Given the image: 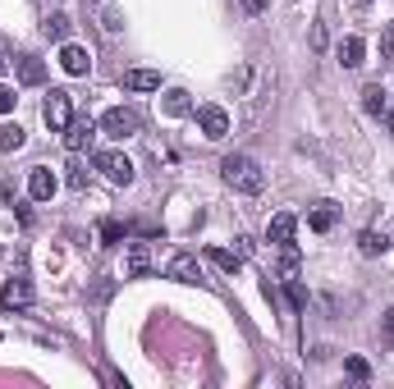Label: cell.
Listing matches in <instances>:
<instances>
[{
  "instance_id": "1",
  "label": "cell",
  "mask_w": 394,
  "mask_h": 389,
  "mask_svg": "<svg viewBox=\"0 0 394 389\" xmlns=\"http://www.w3.org/2000/svg\"><path fill=\"white\" fill-rule=\"evenodd\" d=\"M221 175L234 192H248V197H257L261 188H266V175H261V165L248 151H229V156L221 160Z\"/></svg>"
},
{
  "instance_id": "2",
  "label": "cell",
  "mask_w": 394,
  "mask_h": 389,
  "mask_svg": "<svg viewBox=\"0 0 394 389\" xmlns=\"http://www.w3.org/2000/svg\"><path fill=\"white\" fill-rule=\"evenodd\" d=\"M96 128H101L106 138H115V142H124V138H133L138 128H142V120H138V110H128V105H111Z\"/></svg>"
},
{
  "instance_id": "3",
  "label": "cell",
  "mask_w": 394,
  "mask_h": 389,
  "mask_svg": "<svg viewBox=\"0 0 394 389\" xmlns=\"http://www.w3.org/2000/svg\"><path fill=\"white\" fill-rule=\"evenodd\" d=\"M41 120H46L51 133H64L74 120V105H69V92H60V88H51L46 92V101H41Z\"/></svg>"
},
{
  "instance_id": "4",
  "label": "cell",
  "mask_w": 394,
  "mask_h": 389,
  "mask_svg": "<svg viewBox=\"0 0 394 389\" xmlns=\"http://www.w3.org/2000/svg\"><path fill=\"white\" fill-rule=\"evenodd\" d=\"M92 165L101 170V175L111 179V183H119V188H128V183H133V160H128V156H119V151H96V156H92Z\"/></svg>"
},
{
  "instance_id": "5",
  "label": "cell",
  "mask_w": 394,
  "mask_h": 389,
  "mask_svg": "<svg viewBox=\"0 0 394 389\" xmlns=\"http://www.w3.org/2000/svg\"><path fill=\"white\" fill-rule=\"evenodd\" d=\"M0 307H5V311L32 307V284H28V275H14V279H5V284H0Z\"/></svg>"
},
{
  "instance_id": "6",
  "label": "cell",
  "mask_w": 394,
  "mask_h": 389,
  "mask_svg": "<svg viewBox=\"0 0 394 389\" xmlns=\"http://www.w3.org/2000/svg\"><path fill=\"white\" fill-rule=\"evenodd\" d=\"M197 128H202L211 142H221V138L229 133V115L221 110V105H197Z\"/></svg>"
},
{
  "instance_id": "7",
  "label": "cell",
  "mask_w": 394,
  "mask_h": 389,
  "mask_svg": "<svg viewBox=\"0 0 394 389\" xmlns=\"http://www.w3.org/2000/svg\"><path fill=\"white\" fill-rule=\"evenodd\" d=\"M293 229H298V220H293L289 211H280V215H271V224H266V239H271V247H293Z\"/></svg>"
},
{
  "instance_id": "8",
  "label": "cell",
  "mask_w": 394,
  "mask_h": 389,
  "mask_svg": "<svg viewBox=\"0 0 394 389\" xmlns=\"http://www.w3.org/2000/svg\"><path fill=\"white\" fill-rule=\"evenodd\" d=\"M166 275H170V279H179V284H202V266H197V256H193V252L170 256Z\"/></svg>"
},
{
  "instance_id": "9",
  "label": "cell",
  "mask_w": 394,
  "mask_h": 389,
  "mask_svg": "<svg viewBox=\"0 0 394 389\" xmlns=\"http://www.w3.org/2000/svg\"><path fill=\"white\" fill-rule=\"evenodd\" d=\"M56 188H60V183H56V175H51L46 165H37L28 175V197L32 202H51V197H56Z\"/></svg>"
},
{
  "instance_id": "10",
  "label": "cell",
  "mask_w": 394,
  "mask_h": 389,
  "mask_svg": "<svg viewBox=\"0 0 394 389\" xmlns=\"http://www.w3.org/2000/svg\"><path fill=\"white\" fill-rule=\"evenodd\" d=\"M60 64H64V73H69V78H83V73L92 69L87 51H83V46H74V41H64V46H60Z\"/></svg>"
},
{
  "instance_id": "11",
  "label": "cell",
  "mask_w": 394,
  "mask_h": 389,
  "mask_svg": "<svg viewBox=\"0 0 394 389\" xmlns=\"http://www.w3.org/2000/svg\"><path fill=\"white\" fill-rule=\"evenodd\" d=\"M92 138H96V124L92 120H69V128H64V147H69V151L92 147Z\"/></svg>"
},
{
  "instance_id": "12",
  "label": "cell",
  "mask_w": 394,
  "mask_h": 389,
  "mask_svg": "<svg viewBox=\"0 0 394 389\" xmlns=\"http://www.w3.org/2000/svg\"><path fill=\"white\" fill-rule=\"evenodd\" d=\"M14 73H19V83H24V88L46 83V64H41L37 56H19V60H14Z\"/></svg>"
},
{
  "instance_id": "13",
  "label": "cell",
  "mask_w": 394,
  "mask_h": 389,
  "mask_svg": "<svg viewBox=\"0 0 394 389\" xmlns=\"http://www.w3.org/2000/svg\"><path fill=\"white\" fill-rule=\"evenodd\" d=\"M308 224H312L316 234H330L335 224H339V207H335V202H316V207L308 211Z\"/></svg>"
},
{
  "instance_id": "14",
  "label": "cell",
  "mask_w": 394,
  "mask_h": 389,
  "mask_svg": "<svg viewBox=\"0 0 394 389\" xmlns=\"http://www.w3.org/2000/svg\"><path fill=\"white\" fill-rule=\"evenodd\" d=\"M358 252L363 256H385L390 252V234L385 229H363L358 234Z\"/></svg>"
},
{
  "instance_id": "15",
  "label": "cell",
  "mask_w": 394,
  "mask_h": 389,
  "mask_svg": "<svg viewBox=\"0 0 394 389\" xmlns=\"http://www.w3.org/2000/svg\"><path fill=\"white\" fill-rule=\"evenodd\" d=\"M124 88L128 92H156L161 88V73L156 69H128L124 73Z\"/></svg>"
},
{
  "instance_id": "16",
  "label": "cell",
  "mask_w": 394,
  "mask_h": 389,
  "mask_svg": "<svg viewBox=\"0 0 394 389\" xmlns=\"http://www.w3.org/2000/svg\"><path fill=\"white\" fill-rule=\"evenodd\" d=\"M363 56H367V41L363 37H344V41H339V64H344V69H358Z\"/></svg>"
},
{
  "instance_id": "17",
  "label": "cell",
  "mask_w": 394,
  "mask_h": 389,
  "mask_svg": "<svg viewBox=\"0 0 394 389\" xmlns=\"http://www.w3.org/2000/svg\"><path fill=\"white\" fill-rule=\"evenodd\" d=\"M206 261H211V266H221L225 275H234V270L243 266V256H238V252H229V247H206Z\"/></svg>"
},
{
  "instance_id": "18",
  "label": "cell",
  "mask_w": 394,
  "mask_h": 389,
  "mask_svg": "<svg viewBox=\"0 0 394 389\" xmlns=\"http://www.w3.org/2000/svg\"><path fill=\"white\" fill-rule=\"evenodd\" d=\"M385 88H380V83H367V88H363V110L367 115H385Z\"/></svg>"
},
{
  "instance_id": "19",
  "label": "cell",
  "mask_w": 394,
  "mask_h": 389,
  "mask_svg": "<svg viewBox=\"0 0 394 389\" xmlns=\"http://www.w3.org/2000/svg\"><path fill=\"white\" fill-rule=\"evenodd\" d=\"M147 243H128V256H124V270L128 275H147Z\"/></svg>"
},
{
  "instance_id": "20",
  "label": "cell",
  "mask_w": 394,
  "mask_h": 389,
  "mask_svg": "<svg viewBox=\"0 0 394 389\" xmlns=\"http://www.w3.org/2000/svg\"><path fill=\"white\" fill-rule=\"evenodd\" d=\"M161 105H166V115H188L193 110V101H188V92H183V88H170Z\"/></svg>"
},
{
  "instance_id": "21",
  "label": "cell",
  "mask_w": 394,
  "mask_h": 389,
  "mask_svg": "<svg viewBox=\"0 0 394 389\" xmlns=\"http://www.w3.org/2000/svg\"><path fill=\"white\" fill-rule=\"evenodd\" d=\"M128 239V224H119V220H101V243L106 247H119Z\"/></svg>"
},
{
  "instance_id": "22",
  "label": "cell",
  "mask_w": 394,
  "mask_h": 389,
  "mask_svg": "<svg viewBox=\"0 0 394 389\" xmlns=\"http://www.w3.org/2000/svg\"><path fill=\"white\" fill-rule=\"evenodd\" d=\"M41 32H46L51 41H64V37H69V19H64V14H51L46 24H41Z\"/></svg>"
},
{
  "instance_id": "23",
  "label": "cell",
  "mask_w": 394,
  "mask_h": 389,
  "mask_svg": "<svg viewBox=\"0 0 394 389\" xmlns=\"http://www.w3.org/2000/svg\"><path fill=\"white\" fill-rule=\"evenodd\" d=\"M284 294H289V307H293V311H308V294H303L298 275H293V279H284Z\"/></svg>"
},
{
  "instance_id": "24",
  "label": "cell",
  "mask_w": 394,
  "mask_h": 389,
  "mask_svg": "<svg viewBox=\"0 0 394 389\" xmlns=\"http://www.w3.org/2000/svg\"><path fill=\"white\" fill-rule=\"evenodd\" d=\"M24 128H19V124H9V128H0V151H19V147H24Z\"/></svg>"
},
{
  "instance_id": "25",
  "label": "cell",
  "mask_w": 394,
  "mask_h": 389,
  "mask_svg": "<svg viewBox=\"0 0 394 389\" xmlns=\"http://www.w3.org/2000/svg\"><path fill=\"white\" fill-rule=\"evenodd\" d=\"M344 371L353 375V380H371V366H367V358H344Z\"/></svg>"
},
{
  "instance_id": "26",
  "label": "cell",
  "mask_w": 394,
  "mask_h": 389,
  "mask_svg": "<svg viewBox=\"0 0 394 389\" xmlns=\"http://www.w3.org/2000/svg\"><path fill=\"white\" fill-rule=\"evenodd\" d=\"M380 60H394V24L380 32Z\"/></svg>"
},
{
  "instance_id": "27",
  "label": "cell",
  "mask_w": 394,
  "mask_h": 389,
  "mask_svg": "<svg viewBox=\"0 0 394 389\" xmlns=\"http://www.w3.org/2000/svg\"><path fill=\"white\" fill-rule=\"evenodd\" d=\"M69 188H87V165H69Z\"/></svg>"
},
{
  "instance_id": "28",
  "label": "cell",
  "mask_w": 394,
  "mask_h": 389,
  "mask_svg": "<svg viewBox=\"0 0 394 389\" xmlns=\"http://www.w3.org/2000/svg\"><path fill=\"white\" fill-rule=\"evenodd\" d=\"M101 28H106V32H119V28H124V19H119V14H115V9H106V19H101Z\"/></svg>"
},
{
  "instance_id": "29",
  "label": "cell",
  "mask_w": 394,
  "mask_h": 389,
  "mask_svg": "<svg viewBox=\"0 0 394 389\" xmlns=\"http://www.w3.org/2000/svg\"><path fill=\"white\" fill-rule=\"evenodd\" d=\"M312 51H325V24H312Z\"/></svg>"
},
{
  "instance_id": "30",
  "label": "cell",
  "mask_w": 394,
  "mask_h": 389,
  "mask_svg": "<svg viewBox=\"0 0 394 389\" xmlns=\"http://www.w3.org/2000/svg\"><path fill=\"white\" fill-rule=\"evenodd\" d=\"M14 101H19L14 92H9V88H0V115H9V110H14Z\"/></svg>"
},
{
  "instance_id": "31",
  "label": "cell",
  "mask_w": 394,
  "mask_h": 389,
  "mask_svg": "<svg viewBox=\"0 0 394 389\" xmlns=\"http://www.w3.org/2000/svg\"><path fill=\"white\" fill-rule=\"evenodd\" d=\"M380 330H385V339H390V343H394V307H390V311H385V316H380Z\"/></svg>"
},
{
  "instance_id": "32",
  "label": "cell",
  "mask_w": 394,
  "mask_h": 389,
  "mask_svg": "<svg viewBox=\"0 0 394 389\" xmlns=\"http://www.w3.org/2000/svg\"><path fill=\"white\" fill-rule=\"evenodd\" d=\"M234 252H238V256L248 261V256H253V239H234Z\"/></svg>"
},
{
  "instance_id": "33",
  "label": "cell",
  "mask_w": 394,
  "mask_h": 389,
  "mask_svg": "<svg viewBox=\"0 0 394 389\" xmlns=\"http://www.w3.org/2000/svg\"><path fill=\"white\" fill-rule=\"evenodd\" d=\"M248 9H253V14H261V9H266V0H243Z\"/></svg>"
},
{
  "instance_id": "34",
  "label": "cell",
  "mask_w": 394,
  "mask_h": 389,
  "mask_svg": "<svg viewBox=\"0 0 394 389\" xmlns=\"http://www.w3.org/2000/svg\"><path fill=\"white\" fill-rule=\"evenodd\" d=\"M0 73H5V56H0Z\"/></svg>"
},
{
  "instance_id": "35",
  "label": "cell",
  "mask_w": 394,
  "mask_h": 389,
  "mask_svg": "<svg viewBox=\"0 0 394 389\" xmlns=\"http://www.w3.org/2000/svg\"><path fill=\"white\" fill-rule=\"evenodd\" d=\"M363 5H371V0H363Z\"/></svg>"
}]
</instances>
